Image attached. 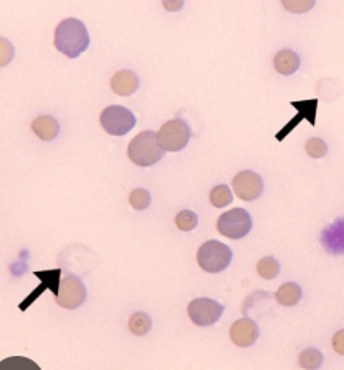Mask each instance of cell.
Masks as SVG:
<instances>
[{
	"label": "cell",
	"instance_id": "obj_1",
	"mask_svg": "<svg viewBox=\"0 0 344 370\" xmlns=\"http://www.w3.org/2000/svg\"><path fill=\"white\" fill-rule=\"evenodd\" d=\"M54 44L56 51L66 55L68 58H77L89 46V35L85 24L76 19H63L55 29Z\"/></svg>",
	"mask_w": 344,
	"mask_h": 370
},
{
	"label": "cell",
	"instance_id": "obj_2",
	"mask_svg": "<svg viewBox=\"0 0 344 370\" xmlns=\"http://www.w3.org/2000/svg\"><path fill=\"white\" fill-rule=\"evenodd\" d=\"M163 155H165V150L161 149L158 143V135L155 131H141V133L136 135L128 143L127 156L136 166H153V164H157L163 158Z\"/></svg>",
	"mask_w": 344,
	"mask_h": 370
},
{
	"label": "cell",
	"instance_id": "obj_3",
	"mask_svg": "<svg viewBox=\"0 0 344 370\" xmlns=\"http://www.w3.org/2000/svg\"><path fill=\"white\" fill-rule=\"evenodd\" d=\"M232 261V250L219 241H207L198 252V264L207 274H219L228 267Z\"/></svg>",
	"mask_w": 344,
	"mask_h": 370
},
{
	"label": "cell",
	"instance_id": "obj_4",
	"mask_svg": "<svg viewBox=\"0 0 344 370\" xmlns=\"http://www.w3.org/2000/svg\"><path fill=\"white\" fill-rule=\"evenodd\" d=\"M158 143L165 152H180L191 138V128L182 119H172L163 123L158 131Z\"/></svg>",
	"mask_w": 344,
	"mask_h": 370
},
{
	"label": "cell",
	"instance_id": "obj_5",
	"mask_svg": "<svg viewBox=\"0 0 344 370\" xmlns=\"http://www.w3.org/2000/svg\"><path fill=\"white\" fill-rule=\"evenodd\" d=\"M216 228L221 235L228 237V240H241L251 232L252 217L246 210L233 208L226 211L223 216H219Z\"/></svg>",
	"mask_w": 344,
	"mask_h": 370
},
{
	"label": "cell",
	"instance_id": "obj_6",
	"mask_svg": "<svg viewBox=\"0 0 344 370\" xmlns=\"http://www.w3.org/2000/svg\"><path fill=\"white\" fill-rule=\"evenodd\" d=\"M101 125L108 135L124 136L136 125V119L124 106L111 105L101 113Z\"/></svg>",
	"mask_w": 344,
	"mask_h": 370
},
{
	"label": "cell",
	"instance_id": "obj_7",
	"mask_svg": "<svg viewBox=\"0 0 344 370\" xmlns=\"http://www.w3.org/2000/svg\"><path fill=\"white\" fill-rule=\"evenodd\" d=\"M86 300V286L76 275H68L61 279L56 295V305L64 309H76Z\"/></svg>",
	"mask_w": 344,
	"mask_h": 370
},
{
	"label": "cell",
	"instance_id": "obj_8",
	"mask_svg": "<svg viewBox=\"0 0 344 370\" xmlns=\"http://www.w3.org/2000/svg\"><path fill=\"white\" fill-rule=\"evenodd\" d=\"M224 312V305L211 299H196L188 305V316L198 327H210L216 324Z\"/></svg>",
	"mask_w": 344,
	"mask_h": 370
},
{
	"label": "cell",
	"instance_id": "obj_9",
	"mask_svg": "<svg viewBox=\"0 0 344 370\" xmlns=\"http://www.w3.org/2000/svg\"><path fill=\"white\" fill-rule=\"evenodd\" d=\"M233 192L238 199L244 202H252L258 199L263 192V180L252 170H243L232 180Z\"/></svg>",
	"mask_w": 344,
	"mask_h": 370
},
{
	"label": "cell",
	"instance_id": "obj_10",
	"mask_svg": "<svg viewBox=\"0 0 344 370\" xmlns=\"http://www.w3.org/2000/svg\"><path fill=\"white\" fill-rule=\"evenodd\" d=\"M231 339L238 347H251L258 339V327L249 317H243L232 325L231 328Z\"/></svg>",
	"mask_w": 344,
	"mask_h": 370
},
{
	"label": "cell",
	"instance_id": "obj_11",
	"mask_svg": "<svg viewBox=\"0 0 344 370\" xmlns=\"http://www.w3.org/2000/svg\"><path fill=\"white\" fill-rule=\"evenodd\" d=\"M110 86L114 94L118 96H132L139 88V78L132 71H119L114 73L110 81Z\"/></svg>",
	"mask_w": 344,
	"mask_h": 370
},
{
	"label": "cell",
	"instance_id": "obj_12",
	"mask_svg": "<svg viewBox=\"0 0 344 370\" xmlns=\"http://www.w3.org/2000/svg\"><path fill=\"white\" fill-rule=\"evenodd\" d=\"M31 131L43 141H52L60 133V123L52 116H39L31 122Z\"/></svg>",
	"mask_w": 344,
	"mask_h": 370
},
{
	"label": "cell",
	"instance_id": "obj_13",
	"mask_svg": "<svg viewBox=\"0 0 344 370\" xmlns=\"http://www.w3.org/2000/svg\"><path fill=\"white\" fill-rule=\"evenodd\" d=\"M299 66L300 60L298 53H294L290 48H285L274 56V68L282 76H291L299 69Z\"/></svg>",
	"mask_w": 344,
	"mask_h": 370
},
{
	"label": "cell",
	"instance_id": "obj_14",
	"mask_svg": "<svg viewBox=\"0 0 344 370\" xmlns=\"http://www.w3.org/2000/svg\"><path fill=\"white\" fill-rule=\"evenodd\" d=\"M302 299V289L296 283H285L275 292V300L282 307H294Z\"/></svg>",
	"mask_w": 344,
	"mask_h": 370
},
{
	"label": "cell",
	"instance_id": "obj_15",
	"mask_svg": "<svg viewBox=\"0 0 344 370\" xmlns=\"http://www.w3.org/2000/svg\"><path fill=\"white\" fill-rule=\"evenodd\" d=\"M152 327V319L146 314V312H135V314L128 319V330L135 336H144L149 333Z\"/></svg>",
	"mask_w": 344,
	"mask_h": 370
},
{
	"label": "cell",
	"instance_id": "obj_16",
	"mask_svg": "<svg viewBox=\"0 0 344 370\" xmlns=\"http://www.w3.org/2000/svg\"><path fill=\"white\" fill-rule=\"evenodd\" d=\"M232 191L231 187L226 186V185H219V186H215L211 189L210 192V202L213 207L216 208H224L227 207V205L232 203Z\"/></svg>",
	"mask_w": 344,
	"mask_h": 370
},
{
	"label": "cell",
	"instance_id": "obj_17",
	"mask_svg": "<svg viewBox=\"0 0 344 370\" xmlns=\"http://www.w3.org/2000/svg\"><path fill=\"white\" fill-rule=\"evenodd\" d=\"M278 272H280V264L274 257H265L263 259L258 261L257 264V274L265 279H274Z\"/></svg>",
	"mask_w": 344,
	"mask_h": 370
},
{
	"label": "cell",
	"instance_id": "obj_18",
	"mask_svg": "<svg viewBox=\"0 0 344 370\" xmlns=\"http://www.w3.org/2000/svg\"><path fill=\"white\" fill-rule=\"evenodd\" d=\"M298 361L302 369H319L323 364V353L318 349H307L300 353Z\"/></svg>",
	"mask_w": 344,
	"mask_h": 370
},
{
	"label": "cell",
	"instance_id": "obj_19",
	"mask_svg": "<svg viewBox=\"0 0 344 370\" xmlns=\"http://www.w3.org/2000/svg\"><path fill=\"white\" fill-rule=\"evenodd\" d=\"M176 225L178 230H182V232H191V230L198 227V216L190 210L180 211L176 216Z\"/></svg>",
	"mask_w": 344,
	"mask_h": 370
},
{
	"label": "cell",
	"instance_id": "obj_20",
	"mask_svg": "<svg viewBox=\"0 0 344 370\" xmlns=\"http://www.w3.org/2000/svg\"><path fill=\"white\" fill-rule=\"evenodd\" d=\"M128 202L138 211L146 210L151 205V194L143 187H136V189H133L132 192H130Z\"/></svg>",
	"mask_w": 344,
	"mask_h": 370
},
{
	"label": "cell",
	"instance_id": "obj_21",
	"mask_svg": "<svg viewBox=\"0 0 344 370\" xmlns=\"http://www.w3.org/2000/svg\"><path fill=\"white\" fill-rule=\"evenodd\" d=\"M327 150H329V147L319 138H310L305 143V152L311 158H323L327 155Z\"/></svg>",
	"mask_w": 344,
	"mask_h": 370
},
{
	"label": "cell",
	"instance_id": "obj_22",
	"mask_svg": "<svg viewBox=\"0 0 344 370\" xmlns=\"http://www.w3.org/2000/svg\"><path fill=\"white\" fill-rule=\"evenodd\" d=\"M315 2L313 0H293V2H283V6L286 8V10L291 11V13H296V14H300V13H307L310 8H313Z\"/></svg>",
	"mask_w": 344,
	"mask_h": 370
},
{
	"label": "cell",
	"instance_id": "obj_23",
	"mask_svg": "<svg viewBox=\"0 0 344 370\" xmlns=\"http://www.w3.org/2000/svg\"><path fill=\"white\" fill-rule=\"evenodd\" d=\"M332 347L338 355H344V330L335 333V336L332 338Z\"/></svg>",
	"mask_w": 344,
	"mask_h": 370
},
{
	"label": "cell",
	"instance_id": "obj_24",
	"mask_svg": "<svg viewBox=\"0 0 344 370\" xmlns=\"http://www.w3.org/2000/svg\"><path fill=\"white\" fill-rule=\"evenodd\" d=\"M163 6L168 8L169 11H177L178 8L183 6V2H163Z\"/></svg>",
	"mask_w": 344,
	"mask_h": 370
}]
</instances>
